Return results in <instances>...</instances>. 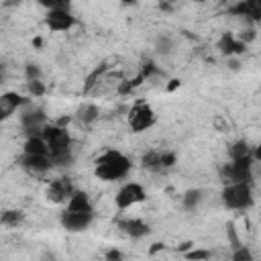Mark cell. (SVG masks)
<instances>
[{"mask_svg": "<svg viewBox=\"0 0 261 261\" xmlns=\"http://www.w3.org/2000/svg\"><path fill=\"white\" fill-rule=\"evenodd\" d=\"M41 137L47 143L51 165H69L73 161V153H71L73 141L65 126H61L57 122H47L41 128Z\"/></svg>", "mask_w": 261, "mask_h": 261, "instance_id": "1", "label": "cell"}, {"mask_svg": "<svg viewBox=\"0 0 261 261\" xmlns=\"http://www.w3.org/2000/svg\"><path fill=\"white\" fill-rule=\"evenodd\" d=\"M130 169H133L130 157L118 149H108V151L100 153L94 161V175L106 184L124 179L130 173Z\"/></svg>", "mask_w": 261, "mask_h": 261, "instance_id": "2", "label": "cell"}, {"mask_svg": "<svg viewBox=\"0 0 261 261\" xmlns=\"http://www.w3.org/2000/svg\"><path fill=\"white\" fill-rule=\"evenodd\" d=\"M220 200L228 210H249L253 206V186L251 181H226Z\"/></svg>", "mask_w": 261, "mask_h": 261, "instance_id": "3", "label": "cell"}, {"mask_svg": "<svg viewBox=\"0 0 261 261\" xmlns=\"http://www.w3.org/2000/svg\"><path fill=\"white\" fill-rule=\"evenodd\" d=\"M145 200H147V190L139 181H124L114 194V206L118 210H128Z\"/></svg>", "mask_w": 261, "mask_h": 261, "instance_id": "4", "label": "cell"}, {"mask_svg": "<svg viewBox=\"0 0 261 261\" xmlns=\"http://www.w3.org/2000/svg\"><path fill=\"white\" fill-rule=\"evenodd\" d=\"M155 122H157V114L147 102H137L128 110V128H130V133H145V130L153 128Z\"/></svg>", "mask_w": 261, "mask_h": 261, "instance_id": "5", "label": "cell"}, {"mask_svg": "<svg viewBox=\"0 0 261 261\" xmlns=\"http://www.w3.org/2000/svg\"><path fill=\"white\" fill-rule=\"evenodd\" d=\"M253 165H255L253 155L230 159L222 167V179L224 181H253Z\"/></svg>", "mask_w": 261, "mask_h": 261, "instance_id": "6", "label": "cell"}, {"mask_svg": "<svg viewBox=\"0 0 261 261\" xmlns=\"http://www.w3.org/2000/svg\"><path fill=\"white\" fill-rule=\"evenodd\" d=\"M73 190H75V186H73V181H71V177H67V175H59V177H53L49 184H47V188H45V198L51 202V204H65L67 200H69V196L73 194Z\"/></svg>", "mask_w": 261, "mask_h": 261, "instance_id": "7", "label": "cell"}, {"mask_svg": "<svg viewBox=\"0 0 261 261\" xmlns=\"http://www.w3.org/2000/svg\"><path fill=\"white\" fill-rule=\"evenodd\" d=\"M92 222H94V210L82 212V210L63 208V212L59 214V224L69 232H84Z\"/></svg>", "mask_w": 261, "mask_h": 261, "instance_id": "8", "label": "cell"}, {"mask_svg": "<svg viewBox=\"0 0 261 261\" xmlns=\"http://www.w3.org/2000/svg\"><path fill=\"white\" fill-rule=\"evenodd\" d=\"M226 12L257 24L261 20V0H234L228 4Z\"/></svg>", "mask_w": 261, "mask_h": 261, "instance_id": "9", "label": "cell"}, {"mask_svg": "<svg viewBox=\"0 0 261 261\" xmlns=\"http://www.w3.org/2000/svg\"><path fill=\"white\" fill-rule=\"evenodd\" d=\"M45 24L53 33H67L77 24V18L73 16L71 10H47Z\"/></svg>", "mask_w": 261, "mask_h": 261, "instance_id": "10", "label": "cell"}, {"mask_svg": "<svg viewBox=\"0 0 261 261\" xmlns=\"http://www.w3.org/2000/svg\"><path fill=\"white\" fill-rule=\"evenodd\" d=\"M47 122H49V120H47V114H45L43 108H33V106H29V108L22 110V114H20V126L24 128V135H27V137H29V135H39L41 128H43Z\"/></svg>", "mask_w": 261, "mask_h": 261, "instance_id": "11", "label": "cell"}, {"mask_svg": "<svg viewBox=\"0 0 261 261\" xmlns=\"http://www.w3.org/2000/svg\"><path fill=\"white\" fill-rule=\"evenodd\" d=\"M27 102L29 100L18 92H2L0 94V122L8 120L16 110L27 106Z\"/></svg>", "mask_w": 261, "mask_h": 261, "instance_id": "12", "label": "cell"}, {"mask_svg": "<svg viewBox=\"0 0 261 261\" xmlns=\"http://www.w3.org/2000/svg\"><path fill=\"white\" fill-rule=\"evenodd\" d=\"M116 226L120 228L122 234H126L128 239H135V241L145 239L151 232V226L141 218H120L116 222Z\"/></svg>", "mask_w": 261, "mask_h": 261, "instance_id": "13", "label": "cell"}, {"mask_svg": "<svg viewBox=\"0 0 261 261\" xmlns=\"http://www.w3.org/2000/svg\"><path fill=\"white\" fill-rule=\"evenodd\" d=\"M20 167L27 169V171L33 173V175H43V173L49 171L53 165H51L49 155H27V153H22V157H20Z\"/></svg>", "mask_w": 261, "mask_h": 261, "instance_id": "14", "label": "cell"}, {"mask_svg": "<svg viewBox=\"0 0 261 261\" xmlns=\"http://www.w3.org/2000/svg\"><path fill=\"white\" fill-rule=\"evenodd\" d=\"M218 51L222 53V55H226V57H232V55H241L245 49H247V45L243 43V41H239L234 35H230V33H224L220 39H218Z\"/></svg>", "mask_w": 261, "mask_h": 261, "instance_id": "15", "label": "cell"}, {"mask_svg": "<svg viewBox=\"0 0 261 261\" xmlns=\"http://www.w3.org/2000/svg\"><path fill=\"white\" fill-rule=\"evenodd\" d=\"M63 206L69 208V210H82V212H92V210H94L90 196H88L84 190H77V188L73 190V194L69 196V200H67Z\"/></svg>", "mask_w": 261, "mask_h": 261, "instance_id": "16", "label": "cell"}, {"mask_svg": "<svg viewBox=\"0 0 261 261\" xmlns=\"http://www.w3.org/2000/svg\"><path fill=\"white\" fill-rule=\"evenodd\" d=\"M22 153L27 155H49V149H47V143L45 139L39 135H29L22 143Z\"/></svg>", "mask_w": 261, "mask_h": 261, "instance_id": "17", "label": "cell"}, {"mask_svg": "<svg viewBox=\"0 0 261 261\" xmlns=\"http://www.w3.org/2000/svg\"><path fill=\"white\" fill-rule=\"evenodd\" d=\"M98 116H100V108L96 106V104H92V102H84L80 108H77V112H75V118L82 122V124H92V122H96L98 120Z\"/></svg>", "mask_w": 261, "mask_h": 261, "instance_id": "18", "label": "cell"}, {"mask_svg": "<svg viewBox=\"0 0 261 261\" xmlns=\"http://www.w3.org/2000/svg\"><path fill=\"white\" fill-rule=\"evenodd\" d=\"M24 222V212L18 208H6L0 212V224L8 226V228H16Z\"/></svg>", "mask_w": 261, "mask_h": 261, "instance_id": "19", "label": "cell"}, {"mask_svg": "<svg viewBox=\"0 0 261 261\" xmlns=\"http://www.w3.org/2000/svg\"><path fill=\"white\" fill-rule=\"evenodd\" d=\"M141 163H143V167H145V169L161 171V169H163V167H161V151H157V149L147 151V153L141 157Z\"/></svg>", "mask_w": 261, "mask_h": 261, "instance_id": "20", "label": "cell"}, {"mask_svg": "<svg viewBox=\"0 0 261 261\" xmlns=\"http://www.w3.org/2000/svg\"><path fill=\"white\" fill-rule=\"evenodd\" d=\"M247 155H253V147H249L247 141H234L228 147V157L230 159H241V157H247Z\"/></svg>", "mask_w": 261, "mask_h": 261, "instance_id": "21", "label": "cell"}, {"mask_svg": "<svg viewBox=\"0 0 261 261\" xmlns=\"http://www.w3.org/2000/svg\"><path fill=\"white\" fill-rule=\"evenodd\" d=\"M200 202H202V190H188L184 196H181V206L186 208V210H196L198 206H200Z\"/></svg>", "mask_w": 261, "mask_h": 261, "instance_id": "22", "label": "cell"}, {"mask_svg": "<svg viewBox=\"0 0 261 261\" xmlns=\"http://www.w3.org/2000/svg\"><path fill=\"white\" fill-rule=\"evenodd\" d=\"M45 10H71V0H37Z\"/></svg>", "mask_w": 261, "mask_h": 261, "instance_id": "23", "label": "cell"}, {"mask_svg": "<svg viewBox=\"0 0 261 261\" xmlns=\"http://www.w3.org/2000/svg\"><path fill=\"white\" fill-rule=\"evenodd\" d=\"M27 92L33 98H41L47 92V88H45V84L41 80H27Z\"/></svg>", "mask_w": 261, "mask_h": 261, "instance_id": "24", "label": "cell"}, {"mask_svg": "<svg viewBox=\"0 0 261 261\" xmlns=\"http://www.w3.org/2000/svg\"><path fill=\"white\" fill-rule=\"evenodd\" d=\"M230 257H232V261H253V255H251V251L245 245H237L234 253Z\"/></svg>", "mask_w": 261, "mask_h": 261, "instance_id": "25", "label": "cell"}, {"mask_svg": "<svg viewBox=\"0 0 261 261\" xmlns=\"http://www.w3.org/2000/svg\"><path fill=\"white\" fill-rule=\"evenodd\" d=\"M24 77L27 80H41V67L37 63H27L24 65Z\"/></svg>", "mask_w": 261, "mask_h": 261, "instance_id": "26", "label": "cell"}, {"mask_svg": "<svg viewBox=\"0 0 261 261\" xmlns=\"http://www.w3.org/2000/svg\"><path fill=\"white\" fill-rule=\"evenodd\" d=\"M184 257L186 259H210L212 257V251H208V249H194V251L184 253Z\"/></svg>", "mask_w": 261, "mask_h": 261, "instance_id": "27", "label": "cell"}, {"mask_svg": "<svg viewBox=\"0 0 261 261\" xmlns=\"http://www.w3.org/2000/svg\"><path fill=\"white\" fill-rule=\"evenodd\" d=\"M175 161H177V157H175V153H173V151H161V167H163V169L173 167V165H175Z\"/></svg>", "mask_w": 261, "mask_h": 261, "instance_id": "28", "label": "cell"}, {"mask_svg": "<svg viewBox=\"0 0 261 261\" xmlns=\"http://www.w3.org/2000/svg\"><path fill=\"white\" fill-rule=\"evenodd\" d=\"M173 49V41L169 39V37H159V41H157V51L159 53H169Z\"/></svg>", "mask_w": 261, "mask_h": 261, "instance_id": "29", "label": "cell"}, {"mask_svg": "<svg viewBox=\"0 0 261 261\" xmlns=\"http://www.w3.org/2000/svg\"><path fill=\"white\" fill-rule=\"evenodd\" d=\"M108 261H118V259H122V253L118 251V249H110V251H106V255H104Z\"/></svg>", "mask_w": 261, "mask_h": 261, "instance_id": "30", "label": "cell"}, {"mask_svg": "<svg viewBox=\"0 0 261 261\" xmlns=\"http://www.w3.org/2000/svg\"><path fill=\"white\" fill-rule=\"evenodd\" d=\"M177 86H179V80H171V84L167 86V90H175Z\"/></svg>", "mask_w": 261, "mask_h": 261, "instance_id": "31", "label": "cell"}, {"mask_svg": "<svg viewBox=\"0 0 261 261\" xmlns=\"http://www.w3.org/2000/svg\"><path fill=\"white\" fill-rule=\"evenodd\" d=\"M124 6H137V0H120Z\"/></svg>", "mask_w": 261, "mask_h": 261, "instance_id": "32", "label": "cell"}, {"mask_svg": "<svg viewBox=\"0 0 261 261\" xmlns=\"http://www.w3.org/2000/svg\"><path fill=\"white\" fill-rule=\"evenodd\" d=\"M4 84V65L0 63V86Z\"/></svg>", "mask_w": 261, "mask_h": 261, "instance_id": "33", "label": "cell"}, {"mask_svg": "<svg viewBox=\"0 0 261 261\" xmlns=\"http://www.w3.org/2000/svg\"><path fill=\"white\" fill-rule=\"evenodd\" d=\"M165 2H169V4H175V2H177V0H165Z\"/></svg>", "mask_w": 261, "mask_h": 261, "instance_id": "34", "label": "cell"}, {"mask_svg": "<svg viewBox=\"0 0 261 261\" xmlns=\"http://www.w3.org/2000/svg\"><path fill=\"white\" fill-rule=\"evenodd\" d=\"M220 2H228V4H230V2H232V0H220Z\"/></svg>", "mask_w": 261, "mask_h": 261, "instance_id": "35", "label": "cell"}]
</instances>
